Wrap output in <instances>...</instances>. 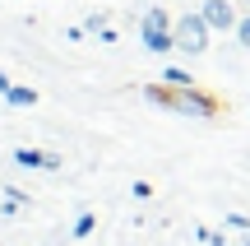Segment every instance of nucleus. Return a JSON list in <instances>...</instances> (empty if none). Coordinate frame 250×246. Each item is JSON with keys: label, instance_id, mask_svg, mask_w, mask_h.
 Returning a JSON list of instances; mask_svg holds the SVG:
<instances>
[{"label": "nucleus", "instance_id": "20e7f679", "mask_svg": "<svg viewBox=\"0 0 250 246\" xmlns=\"http://www.w3.org/2000/svg\"><path fill=\"white\" fill-rule=\"evenodd\" d=\"M204 19H208V28H232L236 23L227 0H204Z\"/></svg>", "mask_w": 250, "mask_h": 246}, {"label": "nucleus", "instance_id": "f03ea898", "mask_svg": "<svg viewBox=\"0 0 250 246\" xmlns=\"http://www.w3.org/2000/svg\"><path fill=\"white\" fill-rule=\"evenodd\" d=\"M204 42H208V19H204V14L181 19V28H176V46H186V51H204Z\"/></svg>", "mask_w": 250, "mask_h": 246}, {"label": "nucleus", "instance_id": "0eeeda50", "mask_svg": "<svg viewBox=\"0 0 250 246\" xmlns=\"http://www.w3.org/2000/svg\"><path fill=\"white\" fill-rule=\"evenodd\" d=\"M236 37H241V42L250 46V19H241V23H236Z\"/></svg>", "mask_w": 250, "mask_h": 246}, {"label": "nucleus", "instance_id": "423d86ee", "mask_svg": "<svg viewBox=\"0 0 250 246\" xmlns=\"http://www.w3.org/2000/svg\"><path fill=\"white\" fill-rule=\"evenodd\" d=\"M167 84H176V89H186V84H190V74H186V70H167Z\"/></svg>", "mask_w": 250, "mask_h": 246}, {"label": "nucleus", "instance_id": "f257e3e1", "mask_svg": "<svg viewBox=\"0 0 250 246\" xmlns=\"http://www.w3.org/2000/svg\"><path fill=\"white\" fill-rule=\"evenodd\" d=\"M148 98H153V102H167V107H176V112H195V116H208V112H218V102L208 98V93H195V89H186V93L148 89Z\"/></svg>", "mask_w": 250, "mask_h": 246}, {"label": "nucleus", "instance_id": "7ed1b4c3", "mask_svg": "<svg viewBox=\"0 0 250 246\" xmlns=\"http://www.w3.org/2000/svg\"><path fill=\"white\" fill-rule=\"evenodd\" d=\"M144 42H148L153 51H167V46L176 42V37L167 33V14H162V9H148V19H144Z\"/></svg>", "mask_w": 250, "mask_h": 246}, {"label": "nucleus", "instance_id": "6e6552de", "mask_svg": "<svg viewBox=\"0 0 250 246\" xmlns=\"http://www.w3.org/2000/svg\"><path fill=\"white\" fill-rule=\"evenodd\" d=\"M246 246H250V242H246Z\"/></svg>", "mask_w": 250, "mask_h": 246}, {"label": "nucleus", "instance_id": "39448f33", "mask_svg": "<svg viewBox=\"0 0 250 246\" xmlns=\"http://www.w3.org/2000/svg\"><path fill=\"white\" fill-rule=\"evenodd\" d=\"M5 93H9V102H19V107H33V102H37L33 89H5Z\"/></svg>", "mask_w": 250, "mask_h": 246}]
</instances>
